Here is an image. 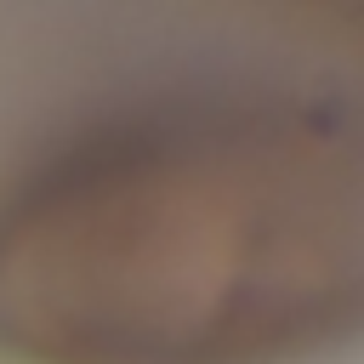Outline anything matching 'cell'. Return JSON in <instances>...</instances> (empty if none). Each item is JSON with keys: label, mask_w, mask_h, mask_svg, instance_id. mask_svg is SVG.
Here are the masks:
<instances>
[{"label": "cell", "mask_w": 364, "mask_h": 364, "mask_svg": "<svg viewBox=\"0 0 364 364\" xmlns=\"http://www.w3.org/2000/svg\"><path fill=\"white\" fill-rule=\"evenodd\" d=\"M85 119L0 199V347L284 364L358 313L353 46L245 40Z\"/></svg>", "instance_id": "obj_1"}]
</instances>
